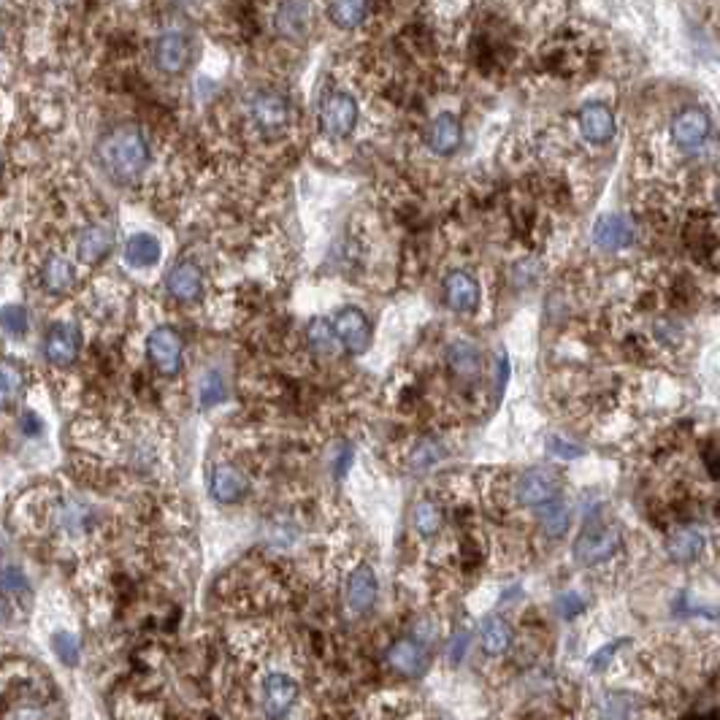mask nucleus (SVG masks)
Returning <instances> with one entry per match:
<instances>
[{"label": "nucleus", "instance_id": "2eb2a0df", "mask_svg": "<svg viewBox=\"0 0 720 720\" xmlns=\"http://www.w3.org/2000/svg\"><path fill=\"white\" fill-rule=\"evenodd\" d=\"M482 301L480 282L469 271H450L444 279V304L458 314H471Z\"/></svg>", "mask_w": 720, "mask_h": 720}, {"label": "nucleus", "instance_id": "ea45409f", "mask_svg": "<svg viewBox=\"0 0 720 720\" xmlns=\"http://www.w3.org/2000/svg\"><path fill=\"white\" fill-rule=\"evenodd\" d=\"M41 428H44V425H41V420H38L33 412H25V415H22V434L38 436L41 434Z\"/></svg>", "mask_w": 720, "mask_h": 720}, {"label": "nucleus", "instance_id": "7ed1b4c3", "mask_svg": "<svg viewBox=\"0 0 720 720\" xmlns=\"http://www.w3.org/2000/svg\"><path fill=\"white\" fill-rule=\"evenodd\" d=\"M147 358L163 377H176L182 371V358H185L182 333L171 325H157L147 336Z\"/></svg>", "mask_w": 720, "mask_h": 720}, {"label": "nucleus", "instance_id": "58836bf2", "mask_svg": "<svg viewBox=\"0 0 720 720\" xmlns=\"http://www.w3.org/2000/svg\"><path fill=\"white\" fill-rule=\"evenodd\" d=\"M615 650H618V645L601 647L599 653H596V656H593L591 661H588V666H591L593 672H601V669H604V666H607V664H610V661H612V656H615Z\"/></svg>", "mask_w": 720, "mask_h": 720}, {"label": "nucleus", "instance_id": "bb28decb", "mask_svg": "<svg viewBox=\"0 0 720 720\" xmlns=\"http://www.w3.org/2000/svg\"><path fill=\"white\" fill-rule=\"evenodd\" d=\"M25 390V374L14 360H0V409L17 404V398Z\"/></svg>", "mask_w": 720, "mask_h": 720}, {"label": "nucleus", "instance_id": "c9c22d12", "mask_svg": "<svg viewBox=\"0 0 720 720\" xmlns=\"http://www.w3.org/2000/svg\"><path fill=\"white\" fill-rule=\"evenodd\" d=\"M555 610H558V615H564V618H574V615H580V612L585 610V599L574 591L561 593L558 601H555Z\"/></svg>", "mask_w": 720, "mask_h": 720}, {"label": "nucleus", "instance_id": "f03ea898", "mask_svg": "<svg viewBox=\"0 0 720 720\" xmlns=\"http://www.w3.org/2000/svg\"><path fill=\"white\" fill-rule=\"evenodd\" d=\"M620 542H623V534H620L618 526L612 523H588L582 528L577 542H574V561L580 566H599L604 561L615 558V553L620 550Z\"/></svg>", "mask_w": 720, "mask_h": 720}, {"label": "nucleus", "instance_id": "c85d7f7f", "mask_svg": "<svg viewBox=\"0 0 720 720\" xmlns=\"http://www.w3.org/2000/svg\"><path fill=\"white\" fill-rule=\"evenodd\" d=\"M306 9L304 3H285L277 9V30L285 38H301L306 33Z\"/></svg>", "mask_w": 720, "mask_h": 720}, {"label": "nucleus", "instance_id": "c756f323", "mask_svg": "<svg viewBox=\"0 0 720 720\" xmlns=\"http://www.w3.org/2000/svg\"><path fill=\"white\" fill-rule=\"evenodd\" d=\"M412 526L420 536H436L442 528V509L434 499H420L412 509Z\"/></svg>", "mask_w": 720, "mask_h": 720}, {"label": "nucleus", "instance_id": "1a4fd4ad", "mask_svg": "<svg viewBox=\"0 0 720 720\" xmlns=\"http://www.w3.org/2000/svg\"><path fill=\"white\" fill-rule=\"evenodd\" d=\"M82 352V331L76 323H60L49 325L44 333V358L52 366H71Z\"/></svg>", "mask_w": 720, "mask_h": 720}, {"label": "nucleus", "instance_id": "72a5a7b5", "mask_svg": "<svg viewBox=\"0 0 720 720\" xmlns=\"http://www.w3.org/2000/svg\"><path fill=\"white\" fill-rule=\"evenodd\" d=\"M0 328L11 336H25L28 333V312H25V306H3L0 309Z\"/></svg>", "mask_w": 720, "mask_h": 720}, {"label": "nucleus", "instance_id": "6ab92c4d", "mask_svg": "<svg viewBox=\"0 0 720 720\" xmlns=\"http://www.w3.org/2000/svg\"><path fill=\"white\" fill-rule=\"evenodd\" d=\"M114 241L117 239H114V231L109 225H90L76 239V258L87 266H95V263L109 258V252L114 250Z\"/></svg>", "mask_w": 720, "mask_h": 720}, {"label": "nucleus", "instance_id": "423d86ee", "mask_svg": "<svg viewBox=\"0 0 720 720\" xmlns=\"http://www.w3.org/2000/svg\"><path fill=\"white\" fill-rule=\"evenodd\" d=\"M331 325L333 333H336V342L342 344L350 355H363L371 347L374 328H371L366 312L358 306H342Z\"/></svg>", "mask_w": 720, "mask_h": 720}, {"label": "nucleus", "instance_id": "4468645a", "mask_svg": "<svg viewBox=\"0 0 720 720\" xmlns=\"http://www.w3.org/2000/svg\"><path fill=\"white\" fill-rule=\"evenodd\" d=\"M577 125H580L582 139L593 147L610 144L615 139V130H618L610 106H604V103H585L577 114Z\"/></svg>", "mask_w": 720, "mask_h": 720}, {"label": "nucleus", "instance_id": "412c9836", "mask_svg": "<svg viewBox=\"0 0 720 720\" xmlns=\"http://www.w3.org/2000/svg\"><path fill=\"white\" fill-rule=\"evenodd\" d=\"M447 366L453 371L455 377L463 379V382H474V379H480L482 374V352L480 347L474 342H453L447 347Z\"/></svg>", "mask_w": 720, "mask_h": 720}, {"label": "nucleus", "instance_id": "dca6fc26", "mask_svg": "<svg viewBox=\"0 0 720 720\" xmlns=\"http://www.w3.org/2000/svg\"><path fill=\"white\" fill-rule=\"evenodd\" d=\"M209 493L220 504H236L250 493V480L233 463H217L209 474Z\"/></svg>", "mask_w": 720, "mask_h": 720}, {"label": "nucleus", "instance_id": "f257e3e1", "mask_svg": "<svg viewBox=\"0 0 720 720\" xmlns=\"http://www.w3.org/2000/svg\"><path fill=\"white\" fill-rule=\"evenodd\" d=\"M152 149L139 125H117L95 141V163L117 185H133L149 168Z\"/></svg>", "mask_w": 720, "mask_h": 720}, {"label": "nucleus", "instance_id": "aec40b11", "mask_svg": "<svg viewBox=\"0 0 720 720\" xmlns=\"http://www.w3.org/2000/svg\"><path fill=\"white\" fill-rule=\"evenodd\" d=\"M704 545H707V536H704L702 528L683 526L666 539V555L672 558L674 564H693V561L702 558Z\"/></svg>", "mask_w": 720, "mask_h": 720}, {"label": "nucleus", "instance_id": "0eeeda50", "mask_svg": "<svg viewBox=\"0 0 720 720\" xmlns=\"http://www.w3.org/2000/svg\"><path fill=\"white\" fill-rule=\"evenodd\" d=\"M358 114V101L350 93H331L320 106V128L331 139H344L358 125Z\"/></svg>", "mask_w": 720, "mask_h": 720}, {"label": "nucleus", "instance_id": "4c0bfd02", "mask_svg": "<svg viewBox=\"0 0 720 720\" xmlns=\"http://www.w3.org/2000/svg\"><path fill=\"white\" fill-rule=\"evenodd\" d=\"M0 585H3L6 591H25L28 580L22 577L19 569H6V572H0Z\"/></svg>", "mask_w": 720, "mask_h": 720}, {"label": "nucleus", "instance_id": "a878e982", "mask_svg": "<svg viewBox=\"0 0 720 720\" xmlns=\"http://www.w3.org/2000/svg\"><path fill=\"white\" fill-rule=\"evenodd\" d=\"M369 11L371 6L366 0H342V3H331L328 6V17H331L336 28L352 30L369 19Z\"/></svg>", "mask_w": 720, "mask_h": 720}, {"label": "nucleus", "instance_id": "7c9ffc66", "mask_svg": "<svg viewBox=\"0 0 720 720\" xmlns=\"http://www.w3.org/2000/svg\"><path fill=\"white\" fill-rule=\"evenodd\" d=\"M306 342L314 352L320 355H331L336 352V333H333V325L325 320V317H314L312 323L306 325Z\"/></svg>", "mask_w": 720, "mask_h": 720}, {"label": "nucleus", "instance_id": "a18cd8bd", "mask_svg": "<svg viewBox=\"0 0 720 720\" xmlns=\"http://www.w3.org/2000/svg\"><path fill=\"white\" fill-rule=\"evenodd\" d=\"M0 171H3V155H0Z\"/></svg>", "mask_w": 720, "mask_h": 720}, {"label": "nucleus", "instance_id": "cd10ccee", "mask_svg": "<svg viewBox=\"0 0 720 720\" xmlns=\"http://www.w3.org/2000/svg\"><path fill=\"white\" fill-rule=\"evenodd\" d=\"M539 523H542V531L550 539H561L569 531V526H572V512H569L564 501L555 499L545 504V507H539Z\"/></svg>", "mask_w": 720, "mask_h": 720}, {"label": "nucleus", "instance_id": "f3484780", "mask_svg": "<svg viewBox=\"0 0 720 720\" xmlns=\"http://www.w3.org/2000/svg\"><path fill=\"white\" fill-rule=\"evenodd\" d=\"M344 601L355 615H363L374 607L377 601V577L369 564H358L347 577L344 585Z\"/></svg>", "mask_w": 720, "mask_h": 720}, {"label": "nucleus", "instance_id": "39448f33", "mask_svg": "<svg viewBox=\"0 0 720 720\" xmlns=\"http://www.w3.org/2000/svg\"><path fill=\"white\" fill-rule=\"evenodd\" d=\"M152 63L157 71L168 76L185 74L190 63H193V41L179 33V30H166L152 41Z\"/></svg>", "mask_w": 720, "mask_h": 720}, {"label": "nucleus", "instance_id": "f8f14e48", "mask_svg": "<svg viewBox=\"0 0 720 720\" xmlns=\"http://www.w3.org/2000/svg\"><path fill=\"white\" fill-rule=\"evenodd\" d=\"M637 228L628 214H601L593 225V244L604 252H620L634 244Z\"/></svg>", "mask_w": 720, "mask_h": 720}, {"label": "nucleus", "instance_id": "393cba45", "mask_svg": "<svg viewBox=\"0 0 720 720\" xmlns=\"http://www.w3.org/2000/svg\"><path fill=\"white\" fill-rule=\"evenodd\" d=\"M480 637L485 653H490V656H501V653L509 647V642H512V628H509V623L501 618V615H488V618L482 620Z\"/></svg>", "mask_w": 720, "mask_h": 720}, {"label": "nucleus", "instance_id": "e433bc0d", "mask_svg": "<svg viewBox=\"0 0 720 720\" xmlns=\"http://www.w3.org/2000/svg\"><path fill=\"white\" fill-rule=\"evenodd\" d=\"M55 650H57V656L63 658L65 664H76V658H79V642H76L74 634H68V631L57 634Z\"/></svg>", "mask_w": 720, "mask_h": 720}, {"label": "nucleus", "instance_id": "20e7f679", "mask_svg": "<svg viewBox=\"0 0 720 720\" xmlns=\"http://www.w3.org/2000/svg\"><path fill=\"white\" fill-rule=\"evenodd\" d=\"M250 117L255 128L266 136H279L290 128L293 122V106L285 95L277 90H263V93L252 95L250 101Z\"/></svg>", "mask_w": 720, "mask_h": 720}, {"label": "nucleus", "instance_id": "ddd939ff", "mask_svg": "<svg viewBox=\"0 0 720 720\" xmlns=\"http://www.w3.org/2000/svg\"><path fill=\"white\" fill-rule=\"evenodd\" d=\"M166 293L174 301L195 304L198 298L204 296V271H201V266L193 260H182V263L168 268Z\"/></svg>", "mask_w": 720, "mask_h": 720}, {"label": "nucleus", "instance_id": "473e14b6", "mask_svg": "<svg viewBox=\"0 0 720 720\" xmlns=\"http://www.w3.org/2000/svg\"><path fill=\"white\" fill-rule=\"evenodd\" d=\"M228 398V388H225V382L217 371H209L204 379H201V390H198V401H201V407L204 409H212L217 404H222Z\"/></svg>", "mask_w": 720, "mask_h": 720}, {"label": "nucleus", "instance_id": "9d476101", "mask_svg": "<svg viewBox=\"0 0 720 720\" xmlns=\"http://www.w3.org/2000/svg\"><path fill=\"white\" fill-rule=\"evenodd\" d=\"M260 693H263L260 704H263L266 718L279 720L293 710V704L298 699V683L285 672H268L263 677V691Z\"/></svg>", "mask_w": 720, "mask_h": 720}, {"label": "nucleus", "instance_id": "2f4dec72", "mask_svg": "<svg viewBox=\"0 0 720 720\" xmlns=\"http://www.w3.org/2000/svg\"><path fill=\"white\" fill-rule=\"evenodd\" d=\"M444 458V447L436 439H423L417 442V447L409 453V466L415 471H428L434 469L436 463Z\"/></svg>", "mask_w": 720, "mask_h": 720}, {"label": "nucleus", "instance_id": "6e6552de", "mask_svg": "<svg viewBox=\"0 0 720 720\" xmlns=\"http://www.w3.org/2000/svg\"><path fill=\"white\" fill-rule=\"evenodd\" d=\"M561 493V480L555 471L547 469H531L526 474H520V480L515 485V499L523 504V507L539 509L550 504V501L558 499Z\"/></svg>", "mask_w": 720, "mask_h": 720}, {"label": "nucleus", "instance_id": "a19ab883", "mask_svg": "<svg viewBox=\"0 0 720 720\" xmlns=\"http://www.w3.org/2000/svg\"><path fill=\"white\" fill-rule=\"evenodd\" d=\"M466 647H469V631H461V634L453 639V645H450V658L458 661V658L466 653Z\"/></svg>", "mask_w": 720, "mask_h": 720}, {"label": "nucleus", "instance_id": "79ce46f5", "mask_svg": "<svg viewBox=\"0 0 720 720\" xmlns=\"http://www.w3.org/2000/svg\"><path fill=\"white\" fill-rule=\"evenodd\" d=\"M350 466H352V453H350V450H342V453H339V458H336V474H339V477H344V474L350 471Z\"/></svg>", "mask_w": 720, "mask_h": 720}, {"label": "nucleus", "instance_id": "b1692460", "mask_svg": "<svg viewBox=\"0 0 720 720\" xmlns=\"http://www.w3.org/2000/svg\"><path fill=\"white\" fill-rule=\"evenodd\" d=\"M388 661L398 674L415 677L423 669V650L412 639H398L396 645L388 650Z\"/></svg>", "mask_w": 720, "mask_h": 720}, {"label": "nucleus", "instance_id": "4be33fe9", "mask_svg": "<svg viewBox=\"0 0 720 720\" xmlns=\"http://www.w3.org/2000/svg\"><path fill=\"white\" fill-rule=\"evenodd\" d=\"M41 285L52 296H65L76 285L74 266L65 258H60V255H52V258H47L44 268H41Z\"/></svg>", "mask_w": 720, "mask_h": 720}, {"label": "nucleus", "instance_id": "9b49d317", "mask_svg": "<svg viewBox=\"0 0 720 720\" xmlns=\"http://www.w3.org/2000/svg\"><path fill=\"white\" fill-rule=\"evenodd\" d=\"M669 130H672V141L680 149H699L710 139L712 120L707 111L699 109V106H691V109L674 114Z\"/></svg>", "mask_w": 720, "mask_h": 720}, {"label": "nucleus", "instance_id": "f704fd0d", "mask_svg": "<svg viewBox=\"0 0 720 720\" xmlns=\"http://www.w3.org/2000/svg\"><path fill=\"white\" fill-rule=\"evenodd\" d=\"M547 450H550V455L564 458V461H574V458H580L582 455L580 444L569 442L564 436H550V439H547Z\"/></svg>", "mask_w": 720, "mask_h": 720}, {"label": "nucleus", "instance_id": "37998d69", "mask_svg": "<svg viewBox=\"0 0 720 720\" xmlns=\"http://www.w3.org/2000/svg\"><path fill=\"white\" fill-rule=\"evenodd\" d=\"M702 458H707V471H710L712 480H718V453H715V447H710Z\"/></svg>", "mask_w": 720, "mask_h": 720}, {"label": "nucleus", "instance_id": "5701e85b", "mask_svg": "<svg viewBox=\"0 0 720 720\" xmlns=\"http://www.w3.org/2000/svg\"><path fill=\"white\" fill-rule=\"evenodd\" d=\"M163 255V247L155 236L149 233H136L130 236L128 244H125V260H128L133 268H149L155 266L157 260Z\"/></svg>", "mask_w": 720, "mask_h": 720}, {"label": "nucleus", "instance_id": "a211bd4d", "mask_svg": "<svg viewBox=\"0 0 720 720\" xmlns=\"http://www.w3.org/2000/svg\"><path fill=\"white\" fill-rule=\"evenodd\" d=\"M428 149L439 157H447L453 155L455 149L461 147L463 141V128H461V120L450 114V111H444L439 117H434V122L428 125Z\"/></svg>", "mask_w": 720, "mask_h": 720}, {"label": "nucleus", "instance_id": "c03bdc74", "mask_svg": "<svg viewBox=\"0 0 720 720\" xmlns=\"http://www.w3.org/2000/svg\"><path fill=\"white\" fill-rule=\"evenodd\" d=\"M3 38H6V33H3V25H0V47H3Z\"/></svg>", "mask_w": 720, "mask_h": 720}]
</instances>
